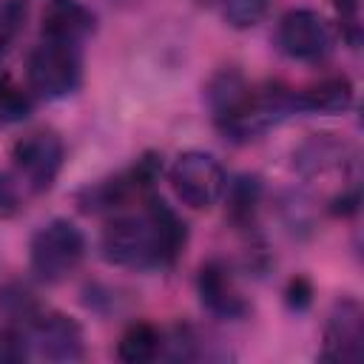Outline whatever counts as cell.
<instances>
[{
    "label": "cell",
    "instance_id": "cell-1",
    "mask_svg": "<svg viewBox=\"0 0 364 364\" xmlns=\"http://www.w3.org/2000/svg\"><path fill=\"white\" fill-rule=\"evenodd\" d=\"M188 245V228L159 196H145L136 213L114 216L102 230V256L117 267H171Z\"/></svg>",
    "mask_w": 364,
    "mask_h": 364
},
{
    "label": "cell",
    "instance_id": "cell-2",
    "mask_svg": "<svg viewBox=\"0 0 364 364\" xmlns=\"http://www.w3.org/2000/svg\"><path fill=\"white\" fill-rule=\"evenodd\" d=\"M26 80L31 94L43 100H63L80 88L82 80V57L80 46L68 40L43 37L26 60Z\"/></svg>",
    "mask_w": 364,
    "mask_h": 364
},
{
    "label": "cell",
    "instance_id": "cell-3",
    "mask_svg": "<svg viewBox=\"0 0 364 364\" xmlns=\"http://www.w3.org/2000/svg\"><path fill=\"white\" fill-rule=\"evenodd\" d=\"M82 259H85V236L68 219H51L43 228H37V233L31 236L28 267L46 284L65 282L80 267Z\"/></svg>",
    "mask_w": 364,
    "mask_h": 364
},
{
    "label": "cell",
    "instance_id": "cell-4",
    "mask_svg": "<svg viewBox=\"0 0 364 364\" xmlns=\"http://www.w3.org/2000/svg\"><path fill=\"white\" fill-rule=\"evenodd\" d=\"M171 188L176 193V199L193 210H208L213 208L225 188H228V176L225 168L219 165V159L208 151H185L173 159L171 171H168Z\"/></svg>",
    "mask_w": 364,
    "mask_h": 364
},
{
    "label": "cell",
    "instance_id": "cell-5",
    "mask_svg": "<svg viewBox=\"0 0 364 364\" xmlns=\"http://www.w3.org/2000/svg\"><path fill=\"white\" fill-rule=\"evenodd\" d=\"M11 162L23 188L31 193H46L63 171L65 145L54 131H31L11 145Z\"/></svg>",
    "mask_w": 364,
    "mask_h": 364
},
{
    "label": "cell",
    "instance_id": "cell-6",
    "mask_svg": "<svg viewBox=\"0 0 364 364\" xmlns=\"http://www.w3.org/2000/svg\"><path fill=\"white\" fill-rule=\"evenodd\" d=\"M276 43L290 60L321 63L336 46V31L316 9H290L276 26Z\"/></svg>",
    "mask_w": 364,
    "mask_h": 364
},
{
    "label": "cell",
    "instance_id": "cell-7",
    "mask_svg": "<svg viewBox=\"0 0 364 364\" xmlns=\"http://www.w3.org/2000/svg\"><path fill=\"white\" fill-rule=\"evenodd\" d=\"M364 353V310L355 296H338L324 321L321 361H358Z\"/></svg>",
    "mask_w": 364,
    "mask_h": 364
},
{
    "label": "cell",
    "instance_id": "cell-8",
    "mask_svg": "<svg viewBox=\"0 0 364 364\" xmlns=\"http://www.w3.org/2000/svg\"><path fill=\"white\" fill-rule=\"evenodd\" d=\"M28 344L48 361H80L85 355L82 327L65 313H37L28 321Z\"/></svg>",
    "mask_w": 364,
    "mask_h": 364
},
{
    "label": "cell",
    "instance_id": "cell-9",
    "mask_svg": "<svg viewBox=\"0 0 364 364\" xmlns=\"http://www.w3.org/2000/svg\"><path fill=\"white\" fill-rule=\"evenodd\" d=\"M196 290H199L202 307L219 318H242L250 310V304L239 293L225 262H216V259L205 262L199 267V276H196Z\"/></svg>",
    "mask_w": 364,
    "mask_h": 364
},
{
    "label": "cell",
    "instance_id": "cell-10",
    "mask_svg": "<svg viewBox=\"0 0 364 364\" xmlns=\"http://www.w3.org/2000/svg\"><path fill=\"white\" fill-rule=\"evenodd\" d=\"M94 31V11L82 0H48L43 9V37L82 43Z\"/></svg>",
    "mask_w": 364,
    "mask_h": 364
},
{
    "label": "cell",
    "instance_id": "cell-11",
    "mask_svg": "<svg viewBox=\"0 0 364 364\" xmlns=\"http://www.w3.org/2000/svg\"><path fill=\"white\" fill-rule=\"evenodd\" d=\"M353 156L350 145L338 139L336 134H310L296 151H293V165L304 176L327 173L336 168H344L347 159Z\"/></svg>",
    "mask_w": 364,
    "mask_h": 364
},
{
    "label": "cell",
    "instance_id": "cell-12",
    "mask_svg": "<svg viewBox=\"0 0 364 364\" xmlns=\"http://www.w3.org/2000/svg\"><path fill=\"white\" fill-rule=\"evenodd\" d=\"M296 111L310 114H341L353 105V82L347 77H324L301 91H293Z\"/></svg>",
    "mask_w": 364,
    "mask_h": 364
},
{
    "label": "cell",
    "instance_id": "cell-13",
    "mask_svg": "<svg viewBox=\"0 0 364 364\" xmlns=\"http://www.w3.org/2000/svg\"><path fill=\"white\" fill-rule=\"evenodd\" d=\"M162 355V333L151 321H134L125 327L117 344V358L125 364H145Z\"/></svg>",
    "mask_w": 364,
    "mask_h": 364
},
{
    "label": "cell",
    "instance_id": "cell-14",
    "mask_svg": "<svg viewBox=\"0 0 364 364\" xmlns=\"http://www.w3.org/2000/svg\"><path fill=\"white\" fill-rule=\"evenodd\" d=\"M228 191V213L236 225H250L253 216H256V208H259V199H262V182L259 176H239L233 179Z\"/></svg>",
    "mask_w": 364,
    "mask_h": 364
},
{
    "label": "cell",
    "instance_id": "cell-15",
    "mask_svg": "<svg viewBox=\"0 0 364 364\" xmlns=\"http://www.w3.org/2000/svg\"><path fill=\"white\" fill-rule=\"evenodd\" d=\"M28 0H0V57L17 43L28 20Z\"/></svg>",
    "mask_w": 364,
    "mask_h": 364
},
{
    "label": "cell",
    "instance_id": "cell-16",
    "mask_svg": "<svg viewBox=\"0 0 364 364\" xmlns=\"http://www.w3.org/2000/svg\"><path fill=\"white\" fill-rule=\"evenodd\" d=\"M31 111V97L9 77H0V122H20Z\"/></svg>",
    "mask_w": 364,
    "mask_h": 364
},
{
    "label": "cell",
    "instance_id": "cell-17",
    "mask_svg": "<svg viewBox=\"0 0 364 364\" xmlns=\"http://www.w3.org/2000/svg\"><path fill=\"white\" fill-rule=\"evenodd\" d=\"M270 0H225V20L233 28H250L267 14Z\"/></svg>",
    "mask_w": 364,
    "mask_h": 364
},
{
    "label": "cell",
    "instance_id": "cell-18",
    "mask_svg": "<svg viewBox=\"0 0 364 364\" xmlns=\"http://www.w3.org/2000/svg\"><path fill=\"white\" fill-rule=\"evenodd\" d=\"M0 304H3V310H6L9 316L23 318L26 324L40 313V310H37V304H34V299H31V293H28L26 287H20V284L6 287V290L0 293Z\"/></svg>",
    "mask_w": 364,
    "mask_h": 364
},
{
    "label": "cell",
    "instance_id": "cell-19",
    "mask_svg": "<svg viewBox=\"0 0 364 364\" xmlns=\"http://www.w3.org/2000/svg\"><path fill=\"white\" fill-rule=\"evenodd\" d=\"M23 210V182L11 173H0V219L17 216Z\"/></svg>",
    "mask_w": 364,
    "mask_h": 364
},
{
    "label": "cell",
    "instance_id": "cell-20",
    "mask_svg": "<svg viewBox=\"0 0 364 364\" xmlns=\"http://www.w3.org/2000/svg\"><path fill=\"white\" fill-rule=\"evenodd\" d=\"M28 355V338L23 333H0V364H14Z\"/></svg>",
    "mask_w": 364,
    "mask_h": 364
},
{
    "label": "cell",
    "instance_id": "cell-21",
    "mask_svg": "<svg viewBox=\"0 0 364 364\" xmlns=\"http://www.w3.org/2000/svg\"><path fill=\"white\" fill-rule=\"evenodd\" d=\"M341 17V26L347 28V37L350 43L355 46L358 43V0H330Z\"/></svg>",
    "mask_w": 364,
    "mask_h": 364
},
{
    "label": "cell",
    "instance_id": "cell-22",
    "mask_svg": "<svg viewBox=\"0 0 364 364\" xmlns=\"http://www.w3.org/2000/svg\"><path fill=\"white\" fill-rule=\"evenodd\" d=\"M310 301H313V287H310V282H307L304 276H296V279L287 284V304H290L293 310H307Z\"/></svg>",
    "mask_w": 364,
    "mask_h": 364
},
{
    "label": "cell",
    "instance_id": "cell-23",
    "mask_svg": "<svg viewBox=\"0 0 364 364\" xmlns=\"http://www.w3.org/2000/svg\"><path fill=\"white\" fill-rule=\"evenodd\" d=\"M330 210H333L336 216H350V213H355V210H358V191L353 188L347 196H344V193H341V196H336Z\"/></svg>",
    "mask_w": 364,
    "mask_h": 364
}]
</instances>
